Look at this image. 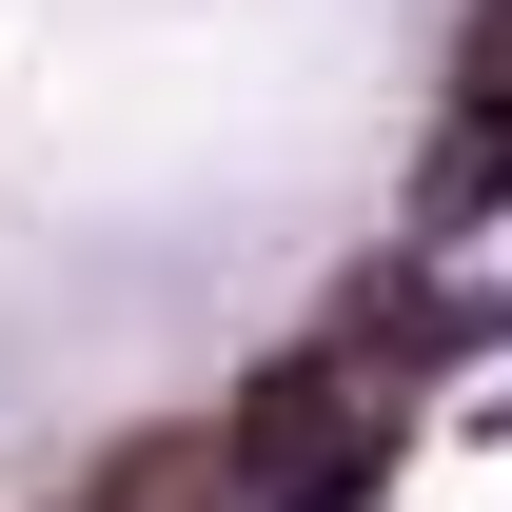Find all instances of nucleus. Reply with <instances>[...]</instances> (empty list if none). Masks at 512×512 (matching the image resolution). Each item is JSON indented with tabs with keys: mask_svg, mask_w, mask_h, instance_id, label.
<instances>
[{
	"mask_svg": "<svg viewBox=\"0 0 512 512\" xmlns=\"http://www.w3.org/2000/svg\"><path fill=\"white\" fill-rule=\"evenodd\" d=\"M375 453H394V335L276 355V375L237 394V473H256V512H335V493H375Z\"/></svg>",
	"mask_w": 512,
	"mask_h": 512,
	"instance_id": "f257e3e1",
	"label": "nucleus"
},
{
	"mask_svg": "<svg viewBox=\"0 0 512 512\" xmlns=\"http://www.w3.org/2000/svg\"><path fill=\"white\" fill-rule=\"evenodd\" d=\"M79 512H256V473H237V434H138Z\"/></svg>",
	"mask_w": 512,
	"mask_h": 512,
	"instance_id": "f03ea898",
	"label": "nucleus"
},
{
	"mask_svg": "<svg viewBox=\"0 0 512 512\" xmlns=\"http://www.w3.org/2000/svg\"><path fill=\"white\" fill-rule=\"evenodd\" d=\"M473 119H512V0L473 20Z\"/></svg>",
	"mask_w": 512,
	"mask_h": 512,
	"instance_id": "7ed1b4c3",
	"label": "nucleus"
}]
</instances>
